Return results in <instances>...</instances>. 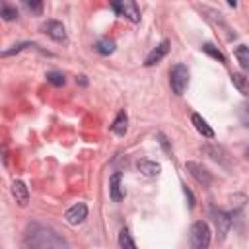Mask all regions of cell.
Instances as JSON below:
<instances>
[{"instance_id": "obj_10", "label": "cell", "mask_w": 249, "mask_h": 249, "mask_svg": "<svg viewBox=\"0 0 249 249\" xmlns=\"http://www.w3.org/2000/svg\"><path fill=\"white\" fill-rule=\"evenodd\" d=\"M167 53H169V41H161V43L146 56V62H144V64H146V66H154V64H158Z\"/></svg>"}, {"instance_id": "obj_23", "label": "cell", "mask_w": 249, "mask_h": 249, "mask_svg": "<svg viewBox=\"0 0 249 249\" xmlns=\"http://www.w3.org/2000/svg\"><path fill=\"white\" fill-rule=\"evenodd\" d=\"M23 6H25L29 12H33V14H41V10H43V2H29V0H25Z\"/></svg>"}, {"instance_id": "obj_21", "label": "cell", "mask_w": 249, "mask_h": 249, "mask_svg": "<svg viewBox=\"0 0 249 249\" xmlns=\"http://www.w3.org/2000/svg\"><path fill=\"white\" fill-rule=\"evenodd\" d=\"M47 82H51L53 86H64V74H60V72H47Z\"/></svg>"}, {"instance_id": "obj_11", "label": "cell", "mask_w": 249, "mask_h": 249, "mask_svg": "<svg viewBox=\"0 0 249 249\" xmlns=\"http://www.w3.org/2000/svg\"><path fill=\"white\" fill-rule=\"evenodd\" d=\"M12 195H14L16 202L19 206H27V202H29V191H27V187H25L23 181H14L12 183Z\"/></svg>"}, {"instance_id": "obj_22", "label": "cell", "mask_w": 249, "mask_h": 249, "mask_svg": "<svg viewBox=\"0 0 249 249\" xmlns=\"http://www.w3.org/2000/svg\"><path fill=\"white\" fill-rule=\"evenodd\" d=\"M25 47H35L33 43H19V45H14L12 49H8V51H2L0 53V56H12V54H16V53H19L21 49H25Z\"/></svg>"}, {"instance_id": "obj_20", "label": "cell", "mask_w": 249, "mask_h": 249, "mask_svg": "<svg viewBox=\"0 0 249 249\" xmlns=\"http://www.w3.org/2000/svg\"><path fill=\"white\" fill-rule=\"evenodd\" d=\"M231 80H233V86L241 91V93H247V78L243 76V74H239V72H235L233 76H231Z\"/></svg>"}, {"instance_id": "obj_16", "label": "cell", "mask_w": 249, "mask_h": 249, "mask_svg": "<svg viewBox=\"0 0 249 249\" xmlns=\"http://www.w3.org/2000/svg\"><path fill=\"white\" fill-rule=\"evenodd\" d=\"M0 16L6 21H14V19H18V10L14 6H10L8 2H0Z\"/></svg>"}, {"instance_id": "obj_6", "label": "cell", "mask_w": 249, "mask_h": 249, "mask_svg": "<svg viewBox=\"0 0 249 249\" xmlns=\"http://www.w3.org/2000/svg\"><path fill=\"white\" fill-rule=\"evenodd\" d=\"M212 216H214V224H216V230L220 233V239H224L226 233L230 231L231 224H233V214H228L224 210H214Z\"/></svg>"}, {"instance_id": "obj_4", "label": "cell", "mask_w": 249, "mask_h": 249, "mask_svg": "<svg viewBox=\"0 0 249 249\" xmlns=\"http://www.w3.org/2000/svg\"><path fill=\"white\" fill-rule=\"evenodd\" d=\"M111 8L117 12V16L126 18V19H130L132 23H138V21H140V10H138L136 2H132V0L113 2V4H111Z\"/></svg>"}, {"instance_id": "obj_7", "label": "cell", "mask_w": 249, "mask_h": 249, "mask_svg": "<svg viewBox=\"0 0 249 249\" xmlns=\"http://www.w3.org/2000/svg\"><path fill=\"white\" fill-rule=\"evenodd\" d=\"M86 216H88V206H86L84 202H78V204L70 206V208L64 212V220H66L70 226L82 224V222L86 220Z\"/></svg>"}, {"instance_id": "obj_3", "label": "cell", "mask_w": 249, "mask_h": 249, "mask_svg": "<svg viewBox=\"0 0 249 249\" xmlns=\"http://www.w3.org/2000/svg\"><path fill=\"white\" fill-rule=\"evenodd\" d=\"M169 84H171V89L175 95H183V91L187 89V84H189V68L185 64H175L169 74Z\"/></svg>"}, {"instance_id": "obj_17", "label": "cell", "mask_w": 249, "mask_h": 249, "mask_svg": "<svg viewBox=\"0 0 249 249\" xmlns=\"http://www.w3.org/2000/svg\"><path fill=\"white\" fill-rule=\"evenodd\" d=\"M119 245H121V249H136V245H134V241L130 237V231L126 228H123L119 231Z\"/></svg>"}, {"instance_id": "obj_13", "label": "cell", "mask_w": 249, "mask_h": 249, "mask_svg": "<svg viewBox=\"0 0 249 249\" xmlns=\"http://www.w3.org/2000/svg\"><path fill=\"white\" fill-rule=\"evenodd\" d=\"M111 130L117 134V136H124L126 130H128V117H126V111H119V115L115 117L113 124H111Z\"/></svg>"}, {"instance_id": "obj_5", "label": "cell", "mask_w": 249, "mask_h": 249, "mask_svg": "<svg viewBox=\"0 0 249 249\" xmlns=\"http://www.w3.org/2000/svg\"><path fill=\"white\" fill-rule=\"evenodd\" d=\"M185 167H187V171H189L202 187H206V185L212 183V175H210V171H208L204 165H200V163H196V161H187Z\"/></svg>"}, {"instance_id": "obj_14", "label": "cell", "mask_w": 249, "mask_h": 249, "mask_svg": "<svg viewBox=\"0 0 249 249\" xmlns=\"http://www.w3.org/2000/svg\"><path fill=\"white\" fill-rule=\"evenodd\" d=\"M191 123L195 124V128H196L202 136H206V138H214V130L208 126V123H206L198 113H193V115H191Z\"/></svg>"}, {"instance_id": "obj_19", "label": "cell", "mask_w": 249, "mask_h": 249, "mask_svg": "<svg viewBox=\"0 0 249 249\" xmlns=\"http://www.w3.org/2000/svg\"><path fill=\"white\" fill-rule=\"evenodd\" d=\"M202 51H204L206 54H210L212 58H216V60H220V62H226V56H224L212 43H204V45H202Z\"/></svg>"}, {"instance_id": "obj_12", "label": "cell", "mask_w": 249, "mask_h": 249, "mask_svg": "<svg viewBox=\"0 0 249 249\" xmlns=\"http://www.w3.org/2000/svg\"><path fill=\"white\" fill-rule=\"evenodd\" d=\"M136 167H138L140 173H144L148 177H156L161 171V165L158 161H150V160H138L136 161Z\"/></svg>"}, {"instance_id": "obj_15", "label": "cell", "mask_w": 249, "mask_h": 249, "mask_svg": "<svg viewBox=\"0 0 249 249\" xmlns=\"http://www.w3.org/2000/svg\"><path fill=\"white\" fill-rule=\"evenodd\" d=\"M95 51H97L99 54L107 56V54L115 53V41L109 39V37H103V39H99V41L95 43Z\"/></svg>"}, {"instance_id": "obj_1", "label": "cell", "mask_w": 249, "mask_h": 249, "mask_svg": "<svg viewBox=\"0 0 249 249\" xmlns=\"http://www.w3.org/2000/svg\"><path fill=\"white\" fill-rule=\"evenodd\" d=\"M27 241L31 249H66V243L62 241V237H58L53 230L39 224H33L29 228Z\"/></svg>"}, {"instance_id": "obj_9", "label": "cell", "mask_w": 249, "mask_h": 249, "mask_svg": "<svg viewBox=\"0 0 249 249\" xmlns=\"http://www.w3.org/2000/svg\"><path fill=\"white\" fill-rule=\"evenodd\" d=\"M43 31H45L51 39H54V41H66V29H64V25H62L60 21H56V19H49V21L43 25Z\"/></svg>"}, {"instance_id": "obj_24", "label": "cell", "mask_w": 249, "mask_h": 249, "mask_svg": "<svg viewBox=\"0 0 249 249\" xmlns=\"http://www.w3.org/2000/svg\"><path fill=\"white\" fill-rule=\"evenodd\" d=\"M183 193H185V196H187V200H189V208H193V206H195V198H193V193H191L187 187H183Z\"/></svg>"}, {"instance_id": "obj_18", "label": "cell", "mask_w": 249, "mask_h": 249, "mask_svg": "<svg viewBox=\"0 0 249 249\" xmlns=\"http://www.w3.org/2000/svg\"><path fill=\"white\" fill-rule=\"evenodd\" d=\"M235 56H237L241 68L247 70V68H249V49H247L245 45H239V47L235 49Z\"/></svg>"}, {"instance_id": "obj_8", "label": "cell", "mask_w": 249, "mask_h": 249, "mask_svg": "<svg viewBox=\"0 0 249 249\" xmlns=\"http://www.w3.org/2000/svg\"><path fill=\"white\" fill-rule=\"evenodd\" d=\"M109 195L113 202H121L124 198V187H123V173L115 171L109 179Z\"/></svg>"}, {"instance_id": "obj_2", "label": "cell", "mask_w": 249, "mask_h": 249, "mask_svg": "<svg viewBox=\"0 0 249 249\" xmlns=\"http://www.w3.org/2000/svg\"><path fill=\"white\" fill-rule=\"evenodd\" d=\"M189 245L191 249H208L210 245V228L206 222L198 220L189 230Z\"/></svg>"}]
</instances>
